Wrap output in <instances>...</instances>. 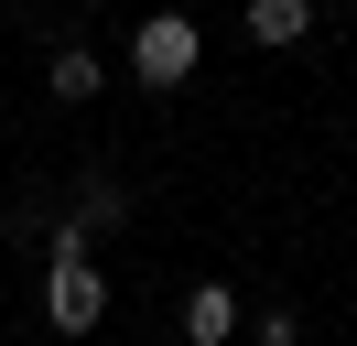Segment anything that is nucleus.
Masks as SVG:
<instances>
[{
  "instance_id": "nucleus-1",
  "label": "nucleus",
  "mask_w": 357,
  "mask_h": 346,
  "mask_svg": "<svg viewBox=\"0 0 357 346\" xmlns=\"http://www.w3.org/2000/svg\"><path fill=\"white\" fill-rule=\"evenodd\" d=\"M195 65H206V33H195L184 11H152V22L130 33V76H141V86H195Z\"/></svg>"
},
{
  "instance_id": "nucleus-2",
  "label": "nucleus",
  "mask_w": 357,
  "mask_h": 346,
  "mask_svg": "<svg viewBox=\"0 0 357 346\" xmlns=\"http://www.w3.org/2000/svg\"><path fill=\"white\" fill-rule=\"evenodd\" d=\"M98 314H109V271H98V260H54L44 271V324L54 336H87Z\"/></svg>"
},
{
  "instance_id": "nucleus-3",
  "label": "nucleus",
  "mask_w": 357,
  "mask_h": 346,
  "mask_svg": "<svg viewBox=\"0 0 357 346\" xmlns=\"http://www.w3.org/2000/svg\"><path fill=\"white\" fill-rule=\"evenodd\" d=\"M238 336V292H227V281H195V292H184V346H227Z\"/></svg>"
},
{
  "instance_id": "nucleus-4",
  "label": "nucleus",
  "mask_w": 357,
  "mask_h": 346,
  "mask_svg": "<svg viewBox=\"0 0 357 346\" xmlns=\"http://www.w3.org/2000/svg\"><path fill=\"white\" fill-rule=\"evenodd\" d=\"M303 33H314V0H249V43L282 54V43H303Z\"/></svg>"
},
{
  "instance_id": "nucleus-5",
  "label": "nucleus",
  "mask_w": 357,
  "mask_h": 346,
  "mask_svg": "<svg viewBox=\"0 0 357 346\" xmlns=\"http://www.w3.org/2000/svg\"><path fill=\"white\" fill-rule=\"evenodd\" d=\"M44 86H54V98H66V108H87V98H98V86H109V65H98V54H87V43H66V54H54V65H44Z\"/></svg>"
},
{
  "instance_id": "nucleus-6",
  "label": "nucleus",
  "mask_w": 357,
  "mask_h": 346,
  "mask_svg": "<svg viewBox=\"0 0 357 346\" xmlns=\"http://www.w3.org/2000/svg\"><path fill=\"white\" fill-rule=\"evenodd\" d=\"M76 216H87V227H119V216H130V195H119L109 173H87V184H76Z\"/></svg>"
},
{
  "instance_id": "nucleus-7",
  "label": "nucleus",
  "mask_w": 357,
  "mask_h": 346,
  "mask_svg": "<svg viewBox=\"0 0 357 346\" xmlns=\"http://www.w3.org/2000/svg\"><path fill=\"white\" fill-rule=\"evenodd\" d=\"M249 346H303V314H292V303H271V314L249 324Z\"/></svg>"
}]
</instances>
